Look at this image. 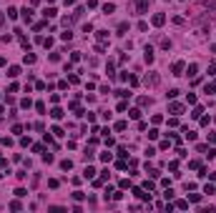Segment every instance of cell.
Returning a JSON list of instances; mask_svg holds the SVG:
<instances>
[{"mask_svg": "<svg viewBox=\"0 0 216 213\" xmlns=\"http://www.w3.org/2000/svg\"><path fill=\"white\" fill-rule=\"evenodd\" d=\"M146 85H158V75H156V73L146 75Z\"/></svg>", "mask_w": 216, "mask_h": 213, "instance_id": "6", "label": "cell"}, {"mask_svg": "<svg viewBox=\"0 0 216 213\" xmlns=\"http://www.w3.org/2000/svg\"><path fill=\"white\" fill-rule=\"evenodd\" d=\"M30 105H33L30 98H23V100H20V108H30Z\"/></svg>", "mask_w": 216, "mask_h": 213, "instance_id": "26", "label": "cell"}, {"mask_svg": "<svg viewBox=\"0 0 216 213\" xmlns=\"http://www.w3.org/2000/svg\"><path fill=\"white\" fill-rule=\"evenodd\" d=\"M176 208H189V201H176Z\"/></svg>", "mask_w": 216, "mask_h": 213, "instance_id": "34", "label": "cell"}, {"mask_svg": "<svg viewBox=\"0 0 216 213\" xmlns=\"http://www.w3.org/2000/svg\"><path fill=\"white\" fill-rule=\"evenodd\" d=\"M68 83L75 85V83H81V78H78V75H68Z\"/></svg>", "mask_w": 216, "mask_h": 213, "instance_id": "33", "label": "cell"}, {"mask_svg": "<svg viewBox=\"0 0 216 213\" xmlns=\"http://www.w3.org/2000/svg\"><path fill=\"white\" fill-rule=\"evenodd\" d=\"M3 20H5V15H3V13H0V25H3Z\"/></svg>", "mask_w": 216, "mask_h": 213, "instance_id": "42", "label": "cell"}, {"mask_svg": "<svg viewBox=\"0 0 216 213\" xmlns=\"http://www.w3.org/2000/svg\"><path fill=\"white\" fill-rule=\"evenodd\" d=\"M184 68H186L184 63H181V60H176V63L171 65V73H173V75H184Z\"/></svg>", "mask_w": 216, "mask_h": 213, "instance_id": "2", "label": "cell"}, {"mask_svg": "<svg viewBox=\"0 0 216 213\" xmlns=\"http://www.w3.org/2000/svg\"><path fill=\"white\" fill-rule=\"evenodd\" d=\"M211 50H214V53H216V43H214V45H211Z\"/></svg>", "mask_w": 216, "mask_h": 213, "instance_id": "44", "label": "cell"}, {"mask_svg": "<svg viewBox=\"0 0 216 213\" xmlns=\"http://www.w3.org/2000/svg\"><path fill=\"white\" fill-rule=\"evenodd\" d=\"M151 23H153V25H156V28H161V25L166 23V15H163V13H156V15H153V18H151Z\"/></svg>", "mask_w": 216, "mask_h": 213, "instance_id": "3", "label": "cell"}, {"mask_svg": "<svg viewBox=\"0 0 216 213\" xmlns=\"http://www.w3.org/2000/svg\"><path fill=\"white\" fill-rule=\"evenodd\" d=\"M0 65H5V58H0Z\"/></svg>", "mask_w": 216, "mask_h": 213, "instance_id": "43", "label": "cell"}, {"mask_svg": "<svg viewBox=\"0 0 216 213\" xmlns=\"http://www.w3.org/2000/svg\"><path fill=\"white\" fill-rule=\"evenodd\" d=\"M60 168H63V170H71L73 163H71V160H60Z\"/></svg>", "mask_w": 216, "mask_h": 213, "instance_id": "24", "label": "cell"}, {"mask_svg": "<svg viewBox=\"0 0 216 213\" xmlns=\"http://www.w3.org/2000/svg\"><path fill=\"white\" fill-rule=\"evenodd\" d=\"M138 103H141V105H151V98H146V95H141V98H138Z\"/></svg>", "mask_w": 216, "mask_h": 213, "instance_id": "31", "label": "cell"}, {"mask_svg": "<svg viewBox=\"0 0 216 213\" xmlns=\"http://www.w3.org/2000/svg\"><path fill=\"white\" fill-rule=\"evenodd\" d=\"M83 158H86V160H93V148H86V153H83Z\"/></svg>", "mask_w": 216, "mask_h": 213, "instance_id": "22", "label": "cell"}, {"mask_svg": "<svg viewBox=\"0 0 216 213\" xmlns=\"http://www.w3.org/2000/svg\"><path fill=\"white\" fill-rule=\"evenodd\" d=\"M93 173H96V170H93V168H90V166H88L86 170H83V178H93Z\"/></svg>", "mask_w": 216, "mask_h": 213, "instance_id": "20", "label": "cell"}, {"mask_svg": "<svg viewBox=\"0 0 216 213\" xmlns=\"http://www.w3.org/2000/svg\"><path fill=\"white\" fill-rule=\"evenodd\" d=\"M60 38H63V40H71V38H73V33H71V30H65V33H60Z\"/></svg>", "mask_w": 216, "mask_h": 213, "instance_id": "32", "label": "cell"}, {"mask_svg": "<svg viewBox=\"0 0 216 213\" xmlns=\"http://www.w3.org/2000/svg\"><path fill=\"white\" fill-rule=\"evenodd\" d=\"M20 13H23V20H25V23H30V20H33V10H30V8H25V10H20Z\"/></svg>", "mask_w": 216, "mask_h": 213, "instance_id": "10", "label": "cell"}, {"mask_svg": "<svg viewBox=\"0 0 216 213\" xmlns=\"http://www.w3.org/2000/svg\"><path fill=\"white\" fill-rule=\"evenodd\" d=\"M133 193H136L138 198H141V201H151V193H146L143 188H133Z\"/></svg>", "mask_w": 216, "mask_h": 213, "instance_id": "5", "label": "cell"}, {"mask_svg": "<svg viewBox=\"0 0 216 213\" xmlns=\"http://www.w3.org/2000/svg\"><path fill=\"white\" fill-rule=\"evenodd\" d=\"M15 196H18V198H23V196H28V190H25V188H18V190H15Z\"/></svg>", "mask_w": 216, "mask_h": 213, "instance_id": "37", "label": "cell"}, {"mask_svg": "<svg viewBox=\"0 0 216 213\" xmlns=\"http://www.w3.org/2000/svg\"><path fill=\"white\" fill-rule=\"evenodd\" d=\"M8 75H10V78H18V75H20V65H10V68H8Z\"/></svg>", "mask_w": 216, "mask_h": 213, "instance_id": "7", "label": "cell"}, {"mask_svg": "<svg viewBox=\"0 0 216 213\" xmlns=\"http://www.w3.org/2000/svg\"><path fill=\"white\" fill-rule=\"evenodd\" d=\"M211 143H216V133H211Z\"/></svg>", "mask_w": 216, "mask_h": 213, "instance_id": "41", "label": "cell"}, {"mask_svg": "<svg viewBox=\"0 0 216 213\" xmlns=\"http://www.w3.org/2000/svg\"><path fill=\"white\" fill-rule=\"evenodd\" d=\"M189 201H191V203H199V201H201V193H191Z\"/></svg>", "mask_w": 216, "mask_h": 213, "instance_id": "25", "label": "cell"}, {"mask_svg": "<svg viewBox=\"0 0 216 213\" xmlns=\"http://www.w3.org/2000/svg\"><path fill=\"white\" fill-rule=\"evenodd\" d=\"M126 30H128V23H121V25H118V35H126Z\"/></svg>", "mask_w": 216, "mask_h": 213, "instance_id": "23", "label": "cell"}, {"mask_svg": "<svg viewBox=\"0 0 216 213\" xmlns=\"http://www.w3.org/2000/svg\"><path fill=\"white\" fill-rule=\"evenodd\" d=\"M113 10H116L113 3H106V5H103V13H106V15H108V13H113Z\"/></svg>", "mask_w": 216, "mask_h": 213, "instance_id": "16", "label": "cell"}, {"mask_svg": "<svg viewBox=\"0 0 216 213\" xmlns=\"http://www.w3.org/2000/svg\"><path fill=\"white\" fill-rule=\"evenodd\" d=\"M186 73H189L191 78H196V73H199V65H196V63H191V65H189V70H186Z\"/></svg>", "mask_w": 216, "mask_h": 213, "instance_id": "12", "label": "cell"}, {"mask_svg": "<svg viewBox=\"0 0 216 213\" xmlns=\"http://www.w3.org/2000/svg\"><path fill=\"white\" fill-rule=\"evenodd\" d=\"M186 100H189V105H196V95L189 93V98H186Z\"/></svg>", "mask_w": 216, "mask_h": 213, "instance_id": "36", "label": "cell"}, {"mask_svg": "<svg viewBox=\"0 0 216 213\" xmlns=\"http://www.w3.org/2000/svg\"><path fill=\"white\" fill-rule=\"evenodd\" d=\"M96 38H98V43H106V40H108V30H98V33H96Z\"/></svg>", "mask_w": 216, "mask_h": 213, "instance_id": "11", "label": "cell"}, {"mask_svg": "<svg viewBox=\"0 0 216 213\" xmlns=\"http://www.w3.org/2000/svg\"><path fill=\"white\" fill-rule=\"evenodd\" d=\"M20 208H23V206H20L18 201H13V203H10V211H20Z\"/></svg>", "mask_w": 216, "mask_h": 213, "instance_id": "35", "label": "cell"}, {"mask_svg": "<svg viewBox=\"0 0 216 213\" xmlns=\"http://www.w3.org/2000/svg\"><path fill=\"white\" fill-rule=\"evenodd\" d=\"M101 160L103 163H111V160H113V153H101Z\"/></svg>", "mask_w": 216, "mask_h": 213, "instance_id": "17", "label": "cell"}, {"mask_svg": "<svg viewBox=\"0 0 216 213\" xmlns=\"http://www.w3.org/2000/svg\"><path fill=\"white\" fill-rule=\"evenodd\" d=\"M143 60L148 63V65L153 63V48H146V55H143Z\"/></svg>", "mask_w": 216, "mask_h": 213, "instance_id": "8", "label": "cell"}, {"mask_svg": "<svg viewBox=\"0 0 216 213\" xmlns=\"http://www.w3.org/2000/svg\"><path fill=\"white\" fill-rule=\"evenodd\" d=\"M136 10L141 13V15H143V13L148 10V0H136Z\"/></svg>", "mask_w": 216, "mask_h": 213, "instance_id": "4", "label": "cell"}, {"mask_svg": "<svg viewBox=\"0 0 216 213\" xmlns=\"http://www.w3.org/2000/svg\"><path fill=\"white\" fill-rule=\"evenodd\" d=\"M43 15H45V20H48V18H55V15H58V10H55L53 5H50V8H45V13H43Z\"/></svg>", "mask_w": 216, "mask_h": 213, "instance_id": "9", "label": "cell"}, {"mask_svg": "<svg viewBox=\"0 0 216 213\" xmlns=\"http://www.w3.org/2000/svg\"><path fill=\"white\" fill-rule=\"evenodd\" d=\"M23 63H28V65H33V63H35V55H33V53H25Z\"/></svg>", "mask_w": 216, "mask_h": 213, "instance_id": "13", "label": "cell"}, {"mask_svg": "<svg viewBox=\"0 0 216 213\" xmlns=\"http://www.w3.org/2000/svg\"><path fill=\"white\" fill-rule=\"evenodd\" d=\"M201 113H204V108H199V105H196V108H193V113H191V116H193V118H201Z\"/></svg>", "mask_w": 216, "mask_h": 213, "instance_id": "30", "label": "cell"}, {"mask_svg": "<svg viewBox=\"0 0 216 213\" xmlns=\"http://www.w3.org/2000/svg\"><path fill=\"white\" fill-rule=\"evenodd\" d=\"M208 73H211V75H216V63H211V65H208Z\"/></svg>", "mask_w": 216, "mask_h": 213, "instance_id": "40", "label": "cell"}, {"mask_svg": "<svg viewBox=\"0 0 216 213\" xmlns=\"http://www.w3.org/2000/svg\"><path fill=\"white\" fill-rule=\"evenodd\" d=\"M116 95H118V98H131L128 90H116Z\"/></svg>", "mask_w": 216, "mask_h": 213, "instance_id": "28", "label": "cell"}, {"mask_svg": "<svg viewBox=\"0 0 216 213\" xmlns=\"http://www.w3.org/2000/svg\"><path fill=\"white\" fill-rule=\"evenodd\" d=\"M50 116H53L55 120H60V118H63V110H60V108H53V110H50Z\"/></svg>", "mask_w": 216, "mask_h": 213, "instance_id": "14", "label": "cell"}, {"mask_svg": "<svg viewBox=\"0 0 216 213\" xmlns=\"http://www.w3.org/2000/svg\"><path fill=\"white\" fill-rule=\"evenodd\" d=\"M35 110L38 113H45V103H35Z\"/></svg>", "mask_w": 216, "mask_h": 213, "instance_id": "38", "label": "cell"}, {"mask_svg": "<svg viewBox=\"0 0 216 213\" xmlns=\"http://www.w3.org/2000/svg\"><path fill=\"white\" fill-rule=\"evenodd\" d=\"M186 108H184V103H169V113H173V116H181Z\"/></svg>", "mask_w": 216, "mask_h": 213, "instance_id": "1", "label": "cell"}, {"mask_svg": "<svg viewBox=\"0 0 216 213\" xmlns=\"http://www.w3.org/2000/svg\"><path fill=\"white\" fill-rule=\"evenodd\" d=\"M148 138H151V140L158 138V130H156V128H151V130H148Z\"/></svg>", "mask_w": 216, "mask_h": 213, "instance_id": "29", "label": "cell"}, {"mask_svg": "<svg viewBox=\"0 0 216 213\" xmlns=\"http://www.w3.org/2000/svg\"><path fill=\"white\" fill-rule=\"evenodd\" d=\"M184 136L189 138V140H196V133H193V130H189V128H184Z\"/></svg>", "mask_w": 216, "mask_h": 213, "instance_id": "15", "label": "cell"}, {"mask_svg": "<svg viewBox=\"0 0 216 213\" xmlns=\"http://www.w3.org/2000/svg\"><path fill=\"white\" fill-rule=\"evenodd\" d=\"M126 128H128L126 120H118V123H116V130H126Z\"/></svg>", "mask_w": 216, "mask_h": 213, "instance_id": "21", "label": "cell"}, {"mask_svg": "<svg viewBox=\"0 0 216 213\" xmlns=\"http://www.w3.org/2000/svg\"><path fill=\"white\" fill-rule=\"evenodd\" d=\"M128 116L133 118V120H138V118H141V110H138V108H133V110H128Z\"/></svg>", "mask_w": 216, "mask_h": 213, "instance_id": "18", "label": "cell"}, {"mask_svg": "<svg viewBox=\"0 0 216 213\" xmlns=\"http://www.w3.org/2000/svg\"><path fill=\"white\" fill-rule=\"evenodd\" d=\"M43 160H45V163H53L55 158H53V155H50V153H43Z\"/></svg>", "mask_w": 216, "mask_h": 213, "instance_id": "39", "label": "cell"}, {"mask_svg": "<svg viewBox=\"0 0 216 213\" xmlns=\"http://www.w3.org/2000/svg\"><path fill=\"white\" fill-rule=\"evenodd\" d=\"M18 13H20L18 8H8V18H13V20H15V18H18Z\"/></svg>", "mask_w": 216, "mask_h": 213, "instance_id": "19", "label": "cell"}, {"mask_svg": "<svg viewBox=\"0 0 216 213\" xmlns=\"http://www.w3.org/2000/svg\"><path fill=\"white\" fill-rule=\"evenodd\" d=\"M206 8H208V10H214V13H216V0H206Z\"/></svg>", "mask_w": 216, "mask_h": 213, "instance_id": "27", "label": "cell"}]
</instances>
